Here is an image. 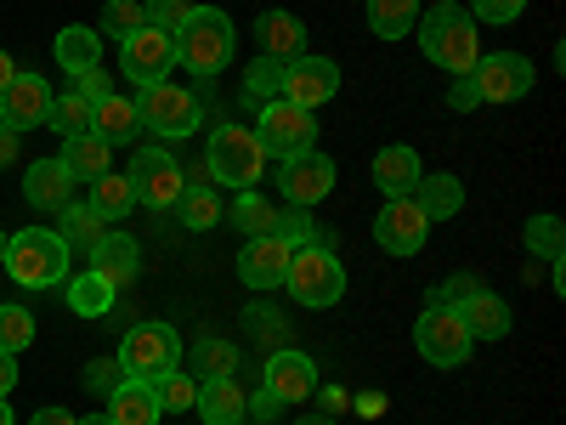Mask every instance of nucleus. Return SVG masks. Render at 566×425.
<instances>
[{"label": "nucleus", "instance_id": "nucleus-1", "mask_svg": "<svg viewBox=\"0 0 566 425\" xmlns=\"http://www.w3.org/2000/svg\"><path fill=\"white\" fill-rule=\"evenodd\" d=\"M424 58L448 74H470L482 63V34H476V18L453 0H431V7H419V23H413Z\"/></svg>", "mask_w": 566, "mask_h": 425}, {"label": "nucleus", "instance_id": "nucleus-2", "mask_svg": "<svg viewBox=\"0 0 566 425\" xmlns=\"http://www.w3.org/2000/svg\"><path fill=\"white\" fill-rule=\"evenodd\" d=\"M232 52H239V29H232V18L221 7H193V18L176 29V63L193 69L199 80L221 74L232 63Z\"/></svg>", "mask_w": 566, "mask_h": 425}, {"label": "nucleus", "instance_id": "nucleus-3", "mask_svg": "<svg viewBox=\"0 0 566 425\" xmlns=\"http://www.w3.org/2000/svg\"><path fill=\"white\" fill-rule=\"evenodd\" d=\"M69 267H74V250L52 227H23V232L7 239V272L23 283V290H52V283L69 278Z\"/></svg>", "mask_w": 566, "mask_h": 425}, {"label": "nucleus", "instance_id": "nucleus-4", "mask_svg": "<svg viewBox=\"0 0 566 425\" xmlns=\"http://www.w3.org/2000/svg\"><path fill=\"white\" fill-rule=\"evenodd\" d=\"M136 120H142V131H154L165 142H181V136H193L205 125V103H199V91L154 80V85L136 91Z\"/></svg>", "mask_w": 566, "mask_h": 425}, {"label": "nucleus", "instance_id": "nucleus-5", "mask_svg": "<svg viewBox=\"0 0 566 425\" xmlns=\"http://www.w3.org/2000/svg\"><path fill=\"white\" fill-rule=\"evenodd\" d=\"M261 170H266V154H261V142L255 131L244 125H216L210 136V148H205V176L216 187H261Z\"/></svg>", "mask_w": 566, "mask_h": 425}, {"label": "nucleus", "instance_id": "nucleus-6", "mask_svg": "<svg viewBox=\"0 0 566 425\" xmlns=\"http://www.w3.org/2000/svg\"><path fill=\"white\" fill-rule=\"evenodd\" d=\"M283 290H290L301 307H312V312L340 307V296H346V267H340L335 250L301 245V250L290 256V272H283Z\"/></svg>", "mask_w": 566, "mask_h": 425}, {"label": "nucleus", "instance_id": "nucleus-7", "mask_svg": "<svg viewBox=\"0 0 566 425\" xmlns=\"http://www.w3.org/2000/svg\"><path fill=\"white\" fill-rule=\"evenodd\" d=\"M114 363L125 369V381H159V374L181 369V335L170 323H136L125 329Z\"/></svg>", "mask_w": 566, "mask_h": 425}, {"label": "nucleus", "instance_id": "nucleus-8", "mask_svg": "<svg viewBox=\"0 0 566 425\" xmlns=\"http://www.w3.org/2000/svg\"><path fill=\"white\" fill-rule=\"evenodd\" d=\"M413 346L437 369H459V363H470V352H476V341H470V329L453 307H424L419 323H413Z\"/></svg>", "mask_w": 566, "mask_h": 425}, {"label": "nucleus", "instance_id": "nucleus-9", "mask_svg": "<svg viewBox=\"0 0 566 425\" xmlns=\"http://www.w3.org/2000/svg\"><path fill=\"white\" fill-rule=\"evenodd\" d=\"M255 142H261V154L266 159H295V154H306V148H317V120H312V108H295V103H266L261 108V131H255Z\"/></svg>", "mask_w": 566, "mask_h": 425}, {"label": "nucleus", "instance_id": "nucleus-10", "mask_svg": "<svg viewBox=\"0 0 566 425\" xmlns=\"http://www.w3.org/2000/svg\"><path fill=\"white\" fill-rule=\"evenodd\" d=\"M125 176L136 187V199L154 205V210H176V199L187 194V170L170 159V148H142Z\"/></svg>", "mask_w": 566, "mask_h": 425}, {"label": "nucleus", "instance_id": "nucleus-11", "mask_svg": "<svg viewBox=\"0 0 566 425\" xmlns=\"http://www.w3.org/2000/svg\"><path fill=\"white\" fill-rule=\"evenodd\" d=\"M170 63H176V34H165V29L142 23L136 34L119 40V69H125V80L136 91L154 85V80H170Z\"/></svg>", "mask_w": 566, "mask_h": 425}, {"label": "nucleus", "instance_id": "nucleus-12", "mask_svg": "<svg viewBox=\"0 0 566 425\" xmlns=\"http://www.w3.org/2000/svg\"><path fill=\"white\" fill-rule=\"evenodd\" d=\"M470 80H476L482 103H522L538 74H533V63L522 52H488L476 69H470Z\"/></svg>", "mask_w": 566, "mask_h": 425}, {"label": "nucleus", "instance_id": "nucleus-13", "mask_svg": "<svg viewBox=\"0 0 566 425\" xmlns=\"http://www.w3.org/2000/svg\"><path fill=\"white\" fill-rule=\"evenodd\" d=\"M277 187H283V199H290V205L312 210V205H323L328 194H335V159L317 154V148H306V154H295V159H283Z\"/></svg>", "mask_w": 566, "mask_h": 425}, {"label": "nucleus", "instance_id": "nucleus-14", "mask_svg": "<svg viewBox=\"0 0 566 425\" xmlns=\"http://www.w3.org/2000/svg\"><path fill=\"white\" fill-rule=\"evenodd\" d=\"M424 232H431V221H424V210L413 199H386V210L374 216V245L397 261L424 250Z\"/></svg>", "mask_w": 566, "mask_h": 425}, {"label": "nucleus", "instance_id": "nucleus-15", "mask_svg": "<svg viewBox=\"0 0 566 425\" xmlns=\"http://www.w3.org/2000/svg\"><path fill=\"white\" fill-rule=\"evenodd\" d=\"M45 114H52V85H45L34 69L23 74H12L7 80V91H0V125H12L18 136L23 131H34V125H45Z\"/></svg>", "mask_w": 566, "mask_h": 425}, {"label": "nucleus", "instance_id": "nucleus-16", "mask_svg": "<svg viewBox=\"0 0 566 425\" xmlns=\"http://www.w3.org/2000/svg\"><path fill=\"white\" fill-rule=\"evenodd\" d=\"M340 91V69L328 63V58H295V63H283V103H295V108H317L328 103Z\"/></svg>", "mask_w": 566, "mask_h": 425}, {"label": "nucleus", "instance_id": "nucleus-17", "mask_svg": "<svg viewBox=\"0 0 566 425\" xmlns=\"http://www.w3.org/2000/svg\"><path fill=\"white\" fill-rule=\"evenodd\" d=\"M290 245L277 239V232H261V239H244L239 250V278L250 283V290H283V272H290Z\"/></svg>", "mask_w": 566, "mask_h": 425}, {"label": "nucleus", "instance_id": "nucleus-18", "mask_svg": "<svg viewBox=\"0 0 566 425\" xmlns=\"http://www.w3.org/2000/svg\"><path fill=\"white\" fill-rule=\"evenodd\" d=\"M266 392L290 408V403H306L317 392V363L306 352H272L266 357Z\"/></svg>", "mask_w": 566, "mask_h": 425}, {"label": "nucleus", "instance_id": "nucleus-19", "mask_svg": "<svg viewBox=\"0 0 566 425\" xmlns=\"http://www.w3.org/2000/svg\"><path fill=\"white\" fill-rule=\"evenodd\" d=\"M193 414L205 425H244L250 397H244V386L232 381V374H210V381H199V392H193Z\"/></svg>", "mask_w": 566, "mask_h": 425}, {"label": "nucleus", "instance_id": "nucleus-20", "mask_svg": "<svg viewBox=\"0 0 566 425\" xmlns=\"http://www.w3.org/2000/svg\"><path fill=\"white\" fill-rule=\"evenodd\" d=\"M419 176H424V165H419V154L408 148V142H391V148L374 154V187H380L386 199H408L419 187Z\"/></svg>", "mask_w": 566, "mask_h": 425}, {"label": "nucleus", "instance_id": "nucleus-21", "mask_svg": "<svg viewBox=\"0 0 566 425\" xmlns=\"http://www.w3.org/2000/svg\"><path fill=\"white\" fill-rule=\"evenodd\" d=\"M255 34H261V58H277V63H295L306 58V23L295 12H261L255 18Z\"/></svg>", "mask_w": 566, "mask_h": 425}, {"label": "nucleus", "instance_id": "nucleus-22", "mask_svg": "<svg viewBox=\"0 0 566 425\" xmlns=\"http://www.w3.org/2000/svg\"><path fill=\"white\" fill-rule=\"evenodd\" d=\"M453 312L464 318L470 341H504V335H510V307H504V296L488 290V283H482V290H470Z\"/></svg>", "mask_w": 566, "mask_h": 425}, {"label": "nucleus", "instance_id": "nucleus-23", "mask_svg": "<svg viewBox=\"0 0 566 425\" xmlns=\"http://www.w3.org/2000/svg\"><path fill=\"white\" fill-rule=\"evenodd\" d=\"M23 199L34 210H63L74 199V176L63 170V159H34L23 170Z\"/></svg>", "mask_w": 566, "mask_h": 425}, {"label": "nucleus", "instance_id": "nucleus-24", "mask_svg": "<svg viewBox=\"0 0 566 425\" xmlns=\"http://www.w3.org/2000/svg\"><path fill=\"white\" fill-rule=\"evenodd\" d=\"M91 272H103L114 290H119V283H130V278L142 272V250H136L130 232H114V227H108L103 239L91 245Z\"/></svg>", "mask_w": 566, "mask_h": 425}, {"label": "nucleus", "instance_id": "nucleus-25", "mask_svg": "<svg viewBox=\"0 0 566 425\" xmlns=\"http://www.w3.org/2000/svg\"><path fill=\"white\" fill-rule=\"evenodd\" d=\"M408 199L424 210V221H453V216L464 210V182L448 176V170H424Z\"/></svg>", "mask_w": 566, "mask_h": 425}, {"label": "nucleus", "instance_id": "nucleus-26", "mask_svg": "<svg viewBox=\"0 0 566 425\" xmlns=\"http://www.w3.org/2000/svg\"><path fill=\"white\" fill-rule=\"evenodd\" d=\"M114 425H159V397H154V386L148 381H119L114 392H108V408H103Z\"/></svg>", "mask_w": 566, "mask_h": 425}, {"label": "nucleus", "instance_id": "nucleus-27", "mask_svg": "<svg viewBox=\"0 0 566 425\" xmlns=\"http://www.w3.org/2000/svg\"><path fill=\"white\" fill-rule=\"evenodd\" d=\"M63 170L74 176V182H97L103 170H114L108 165V142L97 136V131H80V136H63Z\"/></svg>", "mask_w": 566, "mask_h": 425}, {"label": "nucleus", "instance_id": "nucleus-28", "mask_svg": "<svg viewBox=\"0 0 566 425\" xmlns=\"http://www.w3.org/2000/svg\"><path fill=\"white\" fill-rule=\"evenodd\" d=\"M91 131H97L108 148H114V142H130V136L142 131L136 103L125 97V91H114V97H103V103H91Z\"/></svg>", "mask_w": 566, "mask_h": 425}, {"label": "nucleus", "instance_id": "nucleus-29", "mask_svg": "<svg viewBox=\"0 0 566 425\" xmlns=\"http://www.w3.org/2000/svg\"><path fill=\"white\" fill-rule=\"evenodd\" d=\"M527 250L538 256V261H549V272H555V290H566V227H560V216H533L527 221Z\"/></svg>", "mask_w": 566, "mask_h": 425}, {"label": "nucleus", "instance_id": "nucleus-30", "mask_svg": "<svg viewBox=\"0 0 566 425\" xmlns=\"http://www.w3.org/2000/svg\"><path fill=\"white\" fill-rule=\"evenodd\" d=\"M57 63H63V74L97 69V63H103V34L85 29V23H69V29L57 34Z\"/></svg>", "mask_w": 566, "mask_h": 425}, {"label": "nucleus", "instance_id": "nucleus-31", "mask_svg": "<svg viewBox=\"0 0 566 425\" xmlns=\"http://www.w3.org/2000/svg\"><path fill=\"white\" fill-rule=\"evenodd\" d=\"M63 283H69V307H74L80 318H108V312H114V296H119V290H114L103 272L85 267L80 278H63Z\"/></svg>", "mask_w": 566, "mask_h": 425}, {"label": "nucleus", "instance_id": "nucleus-32", "mask_svg": "<svg viewBox=\"0 0 566 425\" xmlns=\"http://www.w3.org/2000/svg\"><path fill=\"white\" fill-rule=\"evenodd\" d=\"M85 205L97 210L103 221H114V216H125V210L136 205V187H130L125 170H103L97 182H91V199H85Z\"/></svg>", "mask_w": 566, "mask_h": 425}, {"label": "nucleus", "instance_id": "nucleus-33", "mask_svg": "<svg viewBox=\"0 0 566 425\" xmlns=\"http://www.w3.org/2000/svg\"><path fill=\"white\" fill-rule=\"evenodd\" d=\"M176 216H181V227H193V232L227 221V210H221V199H216L210 182H187V194L176 199Z\"/></svg>", "mask_w": 566, "mask_h": 425}, {"label": "nucleus", "instance_id": "nucleus-34", "mask_svg": "<svg viewBox=\"0 0 566 425\" xmlns=\"http://www.w3.org/2000/svg\"><path fill=\"white\" fill-rule=\"evenodd\" d=\"M419 23V0H368V29L380 40H402Z\"/></svg>", "mask_w": 566, "mask_h": 425}, {"label": "nucleus", "instance_id": "nucleus-35", "mask_svg": "<svg viewBox=\"0 0 566 425\" xmlns=\"http://www.w3.org/2000/svg\"><path fill=\"white\" fill-rule=\"evenodd\" d=\"M57 232H63V245L69 250H85L91 256V245H97L103 239V232H108V221L97 216V210H91V205H63V221H57Z\"/></svg>", "mask_w": 566, "mask_h": 425}, {"label": "nucleus", "instance_id": "nucleus-36", "mask_svg": "<svg viewBox=\"0 0 566 425\" xmlns=\"http://www.w3.org/2000/svg\"><path fill=\"white\" fill-rule=\"evenodd\" d=\"M227 221L239 227L244 239H261V232H272V227H277V210H272V205L255 194V187H244V194H239V205L227 210Z\"/></svg>", "mask_w": 566, "mask_h": 425}, {"label": "nucleus", "instance_id": "nucleus-37", "mask_svg": "<svg viewBox=\"0 0 566 425\" xmlns=\"http://www.w3.org/2000/svg\"><path fill=\"white\" fill-rule=\"evenodd\" d=\"M277 97H283V63H277V58H255V63L244 69V103L266 108V103H277Z\"/></svg>", "mask_w": 566, "mask_h": 425}, {"label": "nucleus", "instance_id": "nucleus-38", "mask_svg": "<svg viewBox=\"0 0 566 425\" xmlns=\"http://www.w3.org/2000/svg\"><path fill=\"white\" fill-rule=\"evenodd\" d=\"M45 131H57V136H80V131H91V103L80 97L74 85L63 91V97H52V114H45Z\"/></svg>", "mask_w": 566, "mask_h": 425}, {"label": "nucleus", "instance_id": "nucleus-39", "mask_svg": "<svg viewBox=\"0 0 566 425\" xmlns=\"http://www.w3.org/2000/svg\"><path fill=\"white\" fill-rule=\"evenodd\" d=\"M148 386H154L165 414H187V408H193V392H199V381H193V374H181V369L159 374V381H148Z\"/></svg>", "mask_w": 566, "mask_h": 425}, {"label": "nucleus", "instance_id": "nucleus-40", "mask_svg": "<svg viewBox=\"0 0 566 425\" xmlns=\"http://www.w3.org/2000/svg\"><path fill=\"white\" fill-rule=\"evenodd\" d=\"M23 346H34V312L0 301V352H23Z\"/></svg>", "mask_w": 566, "mask_h": 425}, {"label": "nucleus", "instance_id": "nucleus-41", "mask_svg": "<svg viewBox=\"0 0 566 425\" xmlns=\"http://www.w3.org/2000/svg\"><path fill=\"white\" fill-rule=\"evenodd\" d=\"M193 7H199V0H142V18H148V29L176 34L187 18H193Z\"/></svg>", "mask_w": 566, "mask_h": 425}, {"label": "nucleus", "instance_id": "nucleus-42", "mask_svg": "<svg viewBox=\"0 0 566 425\" xmlns=\"http://www.w3.org/2000/svg\"><path fill=\"white\" fill-rule=\"evenodd\" d=\"M142 23H148V18H142V0H108V7H103V29H97V34L125 40V34H136Z\"/></svg>", "mask_w": 566, "mask_h": 425}, {"label": "nucleus", "instance_id": "nucleus-43", "mask_svg": "<svg viewBox=\"0 0 566 425\" xmlns=\"http://www.w3.org/2000/svg\"><path fill=\"white\" fill-rule=\"evenodd\" d=\"M239 369V346L232 341H205L199 346V381H210V374H232Z\"/></svg>", "mask_w": 566, "mask_h": 425}, {"label": "nucleus", "instance_id": "nucleus-44", "mask_svg": "<svg viewBox=\"0 0 566 425\" xmlns=\"http://www.w3.org/2000/svg\"><path fill=\"white\" fill-rule=\"evenodd\" d=\"M527 12V0H470V18L476 23H515Z\"/></svg>", "mask_w": 566, "mask_h": 425}, {"label": "nucleus", "instance_id": "nucleus-45", "mask_svg": "<svg viewBox=\"0 0 566 425\" xmlns=\"http://www.w3.org/2000/svg\"><path fill=\"white\" fill-rule=\"evenodd\" d=\"M470 290H482V278H470V272H459V278H448L442 290H431V307H459Z\"/></svg>", "mask_w": 566, "mask_h": 425}, {"label": "nucleus", "instance_id": "nucleus-46", "mask_svg": "<svg viewBox=\"0 0 566 425\" xmlns=\"http://www.w3.org/2000/svg\"><path fill=\"white\" fill-rule=\"evenodd\" d=\"M74 91H80L85 103H103V97H114V85H108L103 63H97V69H85V74H74Z\"/></svg>", "mask_w": 566, "mask_h": 425}, {"label": "nucleus", "instance_id": "nucleus-47", "mask_svg": "<svg viewBox=\"0 0 566 425\" xmlns=\"http://www.w3.org/2000/svg\"><path fill=\"white\" fill-rule=\"evenodd\" d=\"M119 381H125V369H119L114 357H108V363H91V369H85V386L97 392V397H108V392H114Z\"/></svg>", "mask_w": 566, "mask_h": 425}, {"label": "nucleus", "instance_id": "nucleus-48", "mask_svg": "<svg viewBox=\"0 0 566 425\" xmlns=\"http://www.w3.org/2000/svg\"><path fill=\"white\" fill-rule=\"evenodd\" d=\"M448 108H453V114H470V108H482V97H476V80H470V74H459V80L448 85Z\"/></svg>", "mask_w": 566, "mask_h": 425}, {"label": "nucleus", "instance_id": "nucleus-49", "mask_svg": "<svg viewBox=\"0 0 566 425\" xmlns=\"http://www.w3.org/2000/svg\"><path fill=\"white\" fill-rule=\"evenodd\" d=\"M250 414H255V419H261V425H272V419H277V414H283V403H277V397H272V392H255V397H250Z\"/></svg>", "mask_w": 566, "mask_h": 425}, {"label": "nucleus", "instance_id": "nucleus-50", "mask_svg": "<svg viewBox=\"0 0 566 425\" xmlns=\"http://www.w3.org/2000/svg\"><path fill=\"white\" fill-rule=\"evenodd\" d=\"M18 386V352H0V397Z\"/></svg>", "mask_w": 566, "mask_h": 425}, {"label": "nucleus", "instance_id": "nucleus-51", "mask_svg": "<svg viewBox=\"0 0 566 425\" xmlns=\"http://www.w3.org/2000/svg\"><path fill=\"white\" fill-rule=\"evenodd\" d=\"M18 165V131L12 125H0V170Z\"/></svg>", "mask_w": 566, "mask_h": 425}, {"label": "nucleus", "instance_id": "nucleus-52", "mask_svg": "<svg viewBox=\"0 0 566 425\" xmlns=\"http://www.w3.org/2000/svg\"><path fill=\"white\" fill-rule=\"evenodd\" d=\"M29 425H80V419H74L69 408H40V414H34Z\"/></svg>", "mask_w": 566, "mask_h": 425}, {"label": "nucleus", "instance_id": "nucleus-53", "mask_svg": "<svg viewBox=\"0 0 566 425\" xmlns=\"http://www.w3.org/2000/svg\"><path fill=\"white\" fill-rule=\"evenodd\" d=\"M312 397H323V414H340V408H346V403H352V397H346V392H335V386H328V392H323V386H317V392H312Z\"/></svg>", "mask_w": 566, "mask_h": 425}, {"label": "nucleus", "instance_id": "nucleus-54", "mask_svg": "<svg viewBox=\"0 0 566 425\" xmlns=\"http://www.w3.org/2000/svg\"><path fill=\"white\" fill-rule=\"evenodd\" d=\"M295 425H340V419H335V414H301Z\"/></svg>", "mask_w": 566, "mask_h": 425}, {"label": "nucleus", "instance_id": "nucleus-55", "mask_svg": "<svg viewBox=\"0 0 566 425\" xmlns=\"http://www.w3.org/2000/svg\"><path fill=\"white\" fill-rule=\"evenodd\" d=\"M12 74H18V69H12V58L0 52V91H7V80H12Z\"/></svg>", "mask_w": 566, "mask_h": 425}, {"label": "nucleus", "instance_id": "nucleus-56", "mask_svg": "<svg viewBox=\"0 0 566 425\" xmlns=\"http://www.w3.org/2000/svg\"><path fill=\"white\" fill-rule=\"evenodd\" d=\"M80 425H114V419H108V414H85Z\"/></svg>", "mask_w": 566, "mask_h": 425}, {"label": "nucleus", "instance_id": "nucleus-57", "mask_svg": "<svg viewBox=\"0 0 566 425\" xmlns=\"http://www.w3.org/2000/svg\"><path fill=\"white\" fill-rule=\"evenodd\" d=\"M0 425H12V408H7V397H0Z\"/></svg>", "mask_w": 566, "mask_h": 425}, {"label": "nucleus", "instance_id": "nucleus-58", "mask_svg": "<svg viewBox=\"0 0 566 425\" xmlns=\"http://www.w3.org/2000/svg\"><path fill=\"white\" fill-rule=\"evenodd\" d=\"M0 267H7V232H0Z\"/></svg>", "mask_w": 566, "mask_h": 425}, {"label": "nucleus", "instance_id": "nucleus-59", "mask_svg": "<svg viewBox=\"0 0 566 425\" xmlns=\"http://www.w3.org/2000/svg\"><path fill=\"white\" fill-rule=\"evenodd\" d=\"M419 7H431V0H419Z\"/></svg>", "mask_w": 566, "mask_h": 425}]
</instances>
